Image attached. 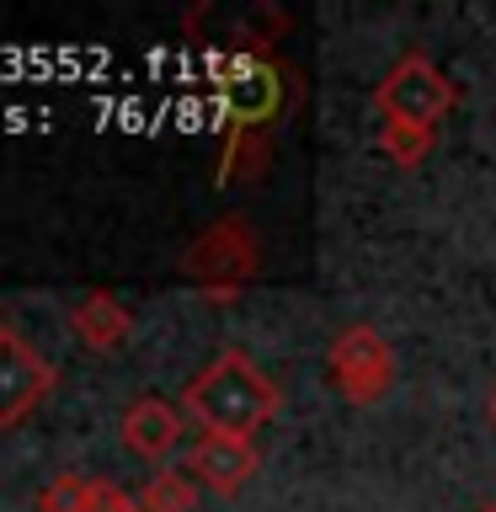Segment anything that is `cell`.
Listing matches in <instances>:
<instances>
[{"instance_id": "16", "label": "cell", "mask_w": 496, "mask_h": 512, "mask_svg": "<svg viewBox=\"0 0 496 512\" xmlns=\"http://www.w3.org/2000/svg\"><path fill=\"white\" fill-rule=\"evenodd\" d=\"M480 512H496V502H491V507H480Z\"/></svg>"}, {"instance_id": "14", "label": "cell", "mask_w": 496, "mask_h": 512, "mask_svg": "<svg viewBox=\"0 0 496 512\" xmlns=\"http://www.w3.org/2000/svg\"><path fill=\"white\" fill-rule=\"evenodd\" d=\"M86 512H144V507H139V496L118 491V486H112V480H91Z\"/></svg>"}, {"instance_id": "11", "label": "cell", "mask_w": 496, "mask_h": 512, "mask_svg": "<svg viewBox=\"0 0 496 512\" xmlns=\"http://www.w3.org/2000/svg\"><path fill=\"white\" fill-rule=\"evenodd\" d=\"M139 507L144 512H192L198 507V480L187 470H155L139 491Z\"/></svg>"}, {"instance_id": "7", "label": "cell", "mask_w": 496, "mask_h": 512, "mask_svg": "<svg viewBox=\"0 0 496 512\" xmlns=\"http://www.w3.org/2000/svg\"><path fill=\"white\" fill-rule=\"evenodd\" d=\"M262 470V454H256V438H224V432H203L187 454V475L208 486L214 496H235L251 486V475Z\"/></svg>"}, {"instance_id": "9", "label": "cell", "mask_w": 496, "mask_h": 512, "mask_svg": "<svg viewBox=\"0 0 496 512\" xmlns=\"http://www.w3.org/2000/svg\"><path fill=\"white\" fill-rule=\"evenodd\" d=\"M70 331H75L91 352H118L128 336H134V315H128V304H123L118 294L91 288V294L70 310Z\"/></svg>"}, {"instance_id": "15", "label": "cell", "mask_w": 496, "mask_h": 512, "mask_svg": "<svg viewBox=\"0 0 496 512\" xmlns=\"http://www.w3.org/2000/svg\"><path fill=\"white\" fill-rule=\"evenodd\" d=\"M491 422H496V390H491Z\"/></svg>"}, {"instance_id": "1", "label": "cell", "mask_w": 496, "mask_h": 512, "mask_svg": "<svg viewBox=\"0 0 496 512\" xmlns=\"http://www.w3.org/2000/svg\"><path fill=\"white\" fill-rule=\"evenodd\" d=\"M283 406V390L256 368L246 352H219L208 368L187 379L182 411L203 432H224V438H256Z\"/></svg>"}, {"instance_id": "5", "label": "cell", "mask_w": 496, "mask_h": 512, "mask_svg": "<svg viewBox=\"0 0 496 512\" xmlns=\"http://www.w3.org/2000/svg\"><path fill=\"white\" fill-rule=\"evenodd\" d=\"M283 70L267 48H240L219 64V107L230 128H272V118L283 112L288 102V86H283Z\"/></svg>"}, {"instance_id": "6", "label": "cell", "mask_w": 496, "mask_h": 512, "mask_svg": "<svg viewBox=\"0 0 496 512\" xmlns=\"http://www.w3.org/2000/svg\"><path fill=\"white\" fill-rule=\"evenodd\" d=\"M54 379H59L54 363H48L22 331L0 326V427L27 422V416L54 395Z\"/></svg>"}, {"instance_id": "4", "label": "cell", "mask_w": 496, "mask_h": 512, "mask_svg": "<svg viewBox=\"0 0 496 512\" xmlns=\"http://www.w3.org/2000/svg\"><path fill=\"white\" fill-rule=\"evenodd\" d=\"M326 374L347 406H379L395 390V347L384 342L379 326L358 320V326L336 331V342L326 352Z\"/></svg>"}, {"instance_id": "2", "label": "cell", "mask_w": 496, "mask_h": 512, "mask_svg": "<svg viewBox=\"0 0 496 512\" xmlns=\"http://www.w3.org/2000/svg\"><path fill=\"white\" fill-rule=\"evenodd\" d=\"M262 272V235L251 219L224 214L208 230H198L182 251V278L203 288L208 304H235Z\"/></svg>"}, {"instance_id": "13", "label": "cell", "mask_w": 496, "mask_h": 512, "mask_svg": "<svg viewBox=\"0 0 496 512\" xmlns=\"http://www.w3.org/2000/svg\"><path fill=\"white\" fill-rule=\"evenodd\" d=\"M86 496H91V480H80V475H54V480L43 486L38 507H43V512H86Z\"/></svg>"}, {"instance_id": "10", "label": "cell", "mask_w": 496, "mask_h": 512, "mask_svg": "<svg viewBox=\"0 0 496 512\" xmlns=\"http://www.w3.org/2000/svg\"><path fill=\"white\" fill-rule=\"evenodd\" d=\"M272 166V128H230L219 155V187H251Z\"/></svg>"}, {"instance_id": "3", "label": "cell", "mask_w": 496, "mask_h": 512, "mask_svg": "<svg viewBox=\"0 0 496 512\" xmlns=\"http://www.w3.org/2000/svg\"><path fill=\"white\" fill-rule=\"evenodd\" d=\"M454 102H459V86L427 54H406L395 70H384V80L374 86L379 123L416 128V134H438V123L454 112Z\"/></svg>"}, {"instance_id": "8", "label": "cell", "mask_w": 496, "mask_h": 512, "mask_svg": "<svg viewBox=\"0 0 496 512\" xmlns=\"http://www.w3.org/2000/svg\"><path fill=\"white\" fill-rule=\"evenodd\" d=\"M123 443H128V454H139L150 464L166 459L171 448L182 443V411L160 395H139L134 406L123 411Z\"/></svg>"}, {"instance_id": "12", "label": "cell", "mask_w": 496, "mask_h": 512, "mask_svg": "<svg viewBox=\"0 0 496 512\" xmlns=\"http://www.w3.org/2000/svg\"><path fill=\"white\" fill-rule=\"evenodd\" d=\"M438 134H416V128H395V123H379V155L395 160V171H416L432 150Z\"/></svg>"}]
</instances>
